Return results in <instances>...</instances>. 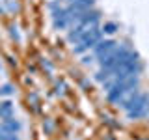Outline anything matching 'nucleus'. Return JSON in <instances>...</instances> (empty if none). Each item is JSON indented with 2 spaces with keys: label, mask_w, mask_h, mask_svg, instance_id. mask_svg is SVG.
Wrapping results in <instances>:
<instances>
[{
  "label": "nucleus",
  "mask_w": 149,
  "mask_h": 140,
  "mask_svg": "<svg viewBox=\"0 0 149 140\" xmlns=\"http://www.w3.org/2000/svg\"><path fill=\"white\" fill-rule=\"evenodd\" d=\"M138 86H140V77L138 75H132V77L125 78V80H116V84L106 92V101H108L110 105L118 106L119 103L123 101V97L127 95L129 92L138 90Z\"/></svg>",
  "instance_id": "1"
},
{
  "label": "nucleus",
  "mask_w": 149,
  "mask_h": 140,
  "mask_svg": "<svg viewBox=\"0 0 149 140\" xmlns=\"http://www.w3.org/2000/svg\"><path fill=\"white\" fill-rule=\"evenodd\" d=\"M102 28L97 24V26H90L86 32L82 34V37L77 41V43L73 45V52L74 54H86V52H90V50L95 49V45L99 43V41L102 39Z\"/></svg>",
  "instance_id": "2"
},
{
  "label": "nucleus",
  "mask_w": 149,
  "mask_h": 140,
  "mask_svg": "<svg viewBox=\"0 0 149 140\" xmlns=\"http://www.w3.org/2000/svg\"><path fill=\"white\" fill-rule=\"evenodd\" d=\"M130 54H132V49H130V47L119 45L118 49H114L110 54L99 58L97 62H99V67H102V69H118L130 58Z\"/></svg>",
  "instance_id": "3"
},
{
  "label": "nucleus",
  "mask_w": 149,
  "mask_h": 140,
  "mask_svg": "<svg viewBox=\"0 0 149 140\" xmlns=\"http://www.w3.org/2000/svg\"><path fill=\"white\" fill-rule=\"evenodd\" d=\"M119 43L116 39H112V37H106V39H101L99 43L95 45V49H93V54H95V58L99 60L102 58V56H106V54H110L114 49H118Z\"/></svg>",
  "instance_id": "4"
},
{
  "label": "nucleus",
  "mask_w": 149,
  "mask_h": 140,
  "mask_svg": "<svg viewBox=\"0 0 149 140\" xmlns=\"http://www.w3.org/2000/svg\"><path fill=\"white\" fill-rule=\"evenodd\" d=\"M99 21H101V11L91 8V9H88V11L82 15L80 24H84V26H97V24H99Z\"/></svg>",
  "instance_id": "5"
},
{
  "label": "nucleus",
  "mask_w": 149,
  "mask_h": 140,
  "mask_svg": "<svg viewBox=\"0 0 149 140\" xmlns=\"http://www.w3.org/2000/svg\"><path fill=\"white\" fill-rule=\"evenodd\" d=\"M21 129H22V125H21L19 120H15V116H13V118H8V120H2V123H0V131H2V133L17 134Z\"/></svg>",
  "instance_id": "6"
},
{
  "label": "nucleus",
  "mask_w": 149,
  "mask_h": 140,
  "mask_svg": "<svg viewBox=\"0 0 149 140\" xmlns=\"http://www.w3.org/2000/svg\"><path fill=\"white\" fill-rule=\"evenodd\" d=\"M88 28H90V26H84V24H80V22H78V24H73V26L67 30V41L74 45V43H77V41L82 37V34L88 30Z\"/></svg>",
  "instance_id": "7"
},
{
  "label": "nucleus",
  "mask_w": 149,
  "mask_h": 140,
  "mask_svg": "<svg viewBox=\"0 0 149 140\" xmlns=\"http://www.w3.org/2000/svg\"><path fill=\"white\" fill-rule=\"evenodd\" d=\"M149 116V103H146V105H140L136 106V108H132V110H129L127 112V120H143V118H147Z\"/></svg>",
  "instance_id": "8"
},
{
  "label": "nucleus",
  "mask_w": 149,
  "mask_h": 140,
  "mask_svg": "<svg viewBox=\"0 0 149 140\" xmlns=\"http://www.w3.org/2000/svg\"><path fill=\"white\" fill-rule=\"evenodd\" d=\"M15 116V108H13V103L9 99L0 101V120H8Z\"/></svg>",
  "instance_id": "9"
},
{
  "label": "nucleus",
  "mask_w": 149,
  "mask_h": 140,
  "mask_svg": "<svg viewBox=\"0 0 149 140\" xmlns=\"http://www.w3.org/2000/svg\"><path fill=\"white\" fill-rule=\"evenodd\" d=\"M114 75V71L112 69H102V67H99V71H95L93 73V80H97V82H104V80H108V78Z\"/></svg>",
  "instance_id": "10"
},
{
  "label": "nucleus",
  "mask_w": 149,
  "mask_h": 140,
  "mask_svg": "<svg viewBox=\"0 0 149 140\" xmlns=\"http://www.w3.org/2000/svg\"><path fill=\"white\" fill-rule=\"evenodd\" d=\"M101 28H102V34H104V36H114L116 32L119 30V26L116 24V22H112V21H108V22H104V24H102Z\"/></svg>",
  "instance_id": "11"
},
{
  "label": "nucleus",
  "mask_w": 149,
  "mask_h": 140,
  "mask_svg": "<svg viewBox=\"0 0 149 140\" xmlns=\"http://www.w3.org/2000/svg\"><path fill=\"white\" fill-rule=\"evenodd\" d=\"M13 93H15V88H13L9 82H6V84L0 86V97H11Z\"/></svg>",
  "instance_id": "12"
},
{
  "label": "nucleus",
  "mask_w": 149,
  "mask_h": 140,
  "mask_svg": "<svg viewBox=\"0 0 149 140\" xmlns=\"http://www.w3.org/2000/svg\"><path fill=\"white\" fill-rule=\"evenodd\" d=\"M65 90H67V86H65L63 80H58L54 84V93H56V95H60V97L65 95Z\"/></svg>",
  "instance_id": "13"
},
{
  "label": "nucleus",
  "mask_w": 149,
  "mask_h": 140,
  "mask_svg": "<svg viewBox=\"0 0 149 140\" xmlns=\"http://www.w3.org/2000/svg\"><path fill=\"white\" fill-rule=\"evenodd\" d=\"M4 4L8 6V11H11V13H17L19 9H21L19 2H15V0H4Z\"/></svg>",
  "instance_id": "14"
},
{
  "label": "nucleus",
  "mask_w": 149,
  "mask_h": 140,
  "mask_svg": "<svg viewBox=\"0 0 149 140\" xmlns=\"http://www.w3.org/2000/svg\"><path fill=\"white\" fill-rule=\"evenodd\" d=\"M8 30H9V36H11V39L21 41V34H19V28H17V24H9V26H8Z\"/></svg>",
  "instance_id": "15"
},
{
  "label": "nucleus",
  "mask_w": 149,
  "mask_h": 140,
  "mask_svg": "<svg viewBox=\"0 0 149 140\" xmlns=\"http://www.w3.org/2000/svg\"><path fill=\"white\" fill-rule=\"evenodd\" d=\"M95 60H97V58H95V54H88V52H86V54H82L80 64H82V65H91L93 62H95Z\"/></svg>",
  "instance_id": "16"
},
{
  "label": "nucleus",
  "mask_w": 149,
  "mask_h": 140,
  "mask_svg": "<svg viewBox=\"0 0 149 140\" xmlns=\"http://www.w3.org/2000/svg\"><path fill=\"white\" fill-rule=\"evenodd\" d=\"M43 131H45L47 134H50V133L54 131V123H52V121H50L49 118H47V120H43Z\"/></svg>",
  "instance_id": "17"
},
{
  "label": "nucleus",
  "mask_w": 149,
  "mask_h": 140,
  "mask_svg": "<svg viewBox=\"0 0 149 140\" xmlns=\"http://www.w3.org/2000/svg\"><path fill=\"white\" fill-rule=\"evenodd\" d=\"M0 140H19V136L13 133H2L0 131Z\"/></svg>",
  "instance_id": "18"
},
{
  "label": "nucleus",
  "mask_w": 149,
  "mask_h": 140,
  "mask_svg": "<svg viewBox=\"0 0 149 140\" xmlns=\"http://www.w3.org/2000/svg\"><path fill=\"white\" fill-rule=\"evenodd\" d=\"M39 64H41V67H45V69H47V71H49V73H50V71H52V64H50V62H49V60H45V58H41V60H39Z\"/></svg>",
  "instance_id": "19"
},
{
  "label": "nucleus",
  "mask_w": 149,
  "mask_h": 140,
  "mask_svg": "<svg viewBox=\"0 0 149 140\" xmlns=\"http://www.w3.org/2000/svg\"><path fill=\"white\" fill-rule=\"evenodd\" d=\"M28 99H30L32 103H37V93H34V92H32L30 95H28Z\"/></svg>",
  "instance_id": "20"
},
{
  "label": "nucleus",
  "mask_w": 149,
  "mask_h": 140,
  "mask_svg": "<svg viewBox=\"0 0 149 140\" xmlns=\"http://www.w3.org/2000/svg\"><path fill=\"white\" fill-rule=\"evenodd\" d=\"M8 60H9V64H11V65H15V64H17V60L13 58V56H8Z\"/></svg>",
  "instance_id": "21"
},
{
  "label": "nucleus",
  "mask_w": 149,
  "mask_h": 140,
  "mask_svg": "<svg viewBox=\"0 0 149 140\" xmlns=\"http://www.w3.org/2000/svg\"><path fill=\"white\" fill-rule=\"evenodd\" d=\"M0 73H2V65H0Z\"/></svg>",
  "instance_id": "22"
},
{
  "label": "nucleus",
  "mask_w": 149,
  "mask_h": 140,
  "mask_svg": "<svg viewBox=\"0 0 149 140\" xmlns=\"http://www.w3.org/2000/svg\"><path fill=\"white\" fill-rule=\"evenodd\" d=\"M2 2H4V0H2Z\"/></svg>",
  "instance_id": "23"
}]
</instances>
